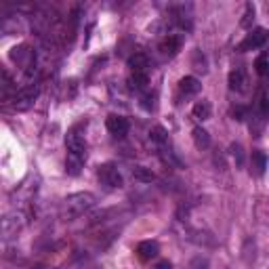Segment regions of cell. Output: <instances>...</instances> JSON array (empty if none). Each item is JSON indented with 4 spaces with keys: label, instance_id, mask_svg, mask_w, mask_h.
<instances>
[{
    "label": "cell",
    "instance_id": "2",
    "mask_svg": "<svg viewBox=\"0 0 269 269\" xmlns=\"http://www.w3.org/2000/svg\"><path fill=\"white\" fill-rule=\"evenodd\" d=\"M97 177H99V181H101L103 185H107L109 189H120V187L124 185V179H122L120 170H118L114 164H111V162L101 164V166L97 168Z\"/></svg>",
    "mask_w": 269,
    "mask_h": 269
},
{
    "label": "cell",
    "instance_id": "16",
    "mask_svg": "<svg viewBox=\"0 0 269 269\" xmlns=\"http://www.w3.org/2000/svg\"><path fill=\"white\" fill-rule=\"evenodd\" d=\"M244 84H246V74H244V70L238 67V70H234L229 74V88L232 91H242Z\"/></svg>",
    "mask_w": 269,
    "mask_h": 269
},
{
    "label": "cell",
    "instance_id": "18",
    "mask_svg": "<svg viewBox=\"0 0 269 269\" xmlns=\"http://www.w3.org/2000/svg\"><path fill=\"white\" fill-rule=\"evenodd\" d=\"M130 88H134V91H141V88H145L149 84V78H147V72H132L130 76Z\"/></svg>",
    "mask_w": 269,
    "mask_h": 269
},
{
    "label": "cell",
    "instance_id": "5",
    "mask_svg": "<svg viewBox=\"0 0 269 269\" xmlns=\"http://www.w3.org/2000/svg\"><path fill=\"white\" fill-rule=\"evenodd\" d=\"M65 145H67V153H70V156H78V158L84 160V156H86V141H84L82 134L78 132V128H72L70 132H67Z\"/></svg>",
    "mask_w": 269,
    "mask_h": 269
},
{
    "label": "cell",
    "instance_id": "19",
    "mask_svg": "<svg viewBox=\"0 0 269 269\" xmlns=\"http://www.w3.org/2000/svg\"><path fill=\"white\" fill-rule=\"evenodd\" d=\"M149 137H151V141H156V143L164 145V143L168 141V132H166L162 126H153V128L149 130Z\"/></svg>",
    "mask_w": 269,
    "mask_h": 269
},
{
    "label": "cell",
    "instance_id": "26",
    "mask_svg": "<svg viewBox=\"0 0 269 269\" xmlns=\"http://www.w3.org/2000/svg\"><path fill=\"white\" fill-rule=\"evenodd\" d=\"M153 269H172V263L170 261H160V263H156Z\"/></svg>",
    "mask_w": 269,
    "mask_h": 269
},
{
    "label": "cell",
    "instance_id": "14",
    "mask_svg": "<svg viewBox=\"0 0 269 269\" xmlns=\"http://www.w3.org/2000/svg\"><path fill=\"white\" fill-rule=\"evenodd\" d=\"M251 164H253V168H255L257 175H263L265 168H267V156H265V151L255 149L253 156H251Z\"/></svg>",
    "mask_w": 269,
    "mask_h": 269
},
{
    "label": "cell",
    "instance_id": "17",
    "mask_svg": "<svg viewBox=\"0 0 269 269\" xmlns=\"http://www.w3.org/2000/svg\"><path fill=\"white\" fill-rule=\"evenodd\" d=\"M82 164H84V160H82V158H78V156H70V153H67V160H65V170H67V175H72V177L80 175V168H82Z\"/></svg>",
    "mask_w": 269,
    "mask_h": 269
},
{
    "label": "cell",
    "instance_id": "21",
    "mask_svg": "<svg viewBox=\"0 0 269 269\" xmlns=\"http://www.w3.org/2000/svg\"><path fill=\"white\" fill-rule=\"evenodd\" d=\"M253 21H255V7L253 5H246V13H244V19L240 21V26L248 30L253 26Z\"/></svg>",
    "mask_w": 269,
    "mask_h": 269
},
{
    "label": "cell",
    "instance_id": "10",
    "mask_svg": "<svg viewBox=\"0 0 269 269\" xmlns=\"http://www.w3.org/2000/svg\"><path fill=\"white\" fill-rule=\"evenodd\" d=\"M179 88H181V93H185V95H196V93H200L202 84L196 76H185L179 80Z\"/></svg>",
    "mask_w": 269,
    "mask_h": 269
},
{
    "label": "cell",
    "instance_id": "23",
    "mask_svg": "<svg viewBox=\"0 0 269 269\" xmlns=\"http://www.w3.org/2000/svg\"><path fill=\"white\" fill-rule=\"evenodd\" d=\"M141 105H143V109L151 111V109L156 107V95H151V93L143 95V97H141Z\"/></svg>",
    "mask_w": 269,
    "mask_h": 269
},
{
    "label": "cell",
    "instance_id": "24",
    "mask_svg": "<svg viewBox=\"0 0 269 269\" xmlns=\"http://www.w3.org/2000/svg\"><path fill=\"white\" fill-rule=\"evenodd\" d=\"M232 153H234V158H236L238 166H242V164H244V153H242V145H240V143H234V145H232Z\"/></svg>",
    "mask_w": 269,
    "mask_h": 269
},
{
    "label": "cell",
    "instance_id": "25",
    "mask_svg": "<svg viewBox=\"0 0 269 269\" xmlns=\"http://www.w3.org/2000/svg\"><path fill=\"white\" fill-rule=\"evenodd\" d=\"M234 118H236V120H244V118H246V107H242V105L234 107Z\"/></svg>",
    "mask_w": 269,
    "mask_h": 269
},
{
    "label": "cell",
    "instance_id": "1",
    "mask_svg": "<svg viewBox=\"0 0 269 269\" xmlns=\"http://www.w3.org/2000/svg\"><path fill=\"white\" fill-rule=\"evenodd\" d=\"M93 206H95V196L91 191H78L63 200V215L67 219H76Z\"/></svg>",
    "mask_w": 269,
    "mask_h": 269
},
{
    "label": "cell",
    "instance_id": "3",
    "mask_svg": "<svg viewBox=\"0 0 269 269\" xmlns=\"http://www.w3.org/2000/svg\"><path fill=\"white\" fill-rule=\"evenodd\" d=\"M38 93H40V88H38L36 84H34V86H26V88H21V91L13 97V107H15L17 111H28V109L36 103Z\"/></svg>",
    "mask_w": 269,
    "mask_h": 269
},
{
    "label": "cell",
    "instance_id": "22",
    "mask_svg": "<svg viewBox=\"0 0 269 269\" xmlns=\"http://www.w3.org/2000/svg\"><path fill=\"white\" fill-rule=\"evenodd\" d=\"M255 70H257L259 76H269V59L259 57L257 63H255Z\"/></svg>",
    "mask_w": 269,
    "mask_h": 269
},
{
    "label": "cell",
    "instance_id": "8",
    "mask_svg": "<svg viewBox=\"0 0 269 269\" xmlns=\"http://www.w3.org/2000/svg\"><path fill=\"white\" fill-rule=\"evenodd\" d=\"M158 253H160V246L156 240H143L137 246V255H139L141 261H151V259L158 257Z\"/></svg>",
    "mask_w": 269,
    "mask_h": 269
},
{
    "label": "cell",
    "instance_id": "9",
    "mask_svg": "<svg viewBox=\"0 0 269 269\" xmlns=\"http://www.w3.org/2000/svg\"><path fill=\"white\" fill-rule=\"evenodd\" d=\"M181 47H183V38H181V36H166V38L160 42V51H162L164 55H170V57L181 51Z\"/></svg>",
    "mask_w": 269,
    "mask_h": 269
},
{
    "label": "cell",
    "instance_id": "4",
    "mask_svg": "<svg viewBox=\"0 0 269 269\" xmlns=\"http://www.w3.org/2000/svg\"><path fill=\"white\" fill-rule=\"evenodd\" d=\"M267 40H269V32H267L265 28H257V30H253L248 36H246V38L238 44V51L246 53V51L259 49V47H263V44H265Z\"/></svg>",
    "mask_w": 269,
    "mask_h": 269
},
{
    "label": "cell",
    "instance_id": "12",
    "mask_svg": "<svg viewBox=\"0 0 269 269\" xmlns=\"http://www.w3.org/2000/svg\"><path fill=\"white\" fill-rule=\"evenodd\" d=\"M147 65H149V59L145 53H134L128 57V67L132 72H145Z\"/></svg>",
    "mask_w": 269,
    "mask_h": 269
},
{
    "label": "cell",
    "instance_id": "6",
    "mask_svg": "<svg viewBox=\"0 0 269 269\" xmlns=\"http://www.w3.org/2000/svg\"><path fill=\"white\" fill-rule=\"evenodd\" d=\"M105 126H107V130H109L111 134H114V137H124V134L128 132V128H130L128 120H126L124 116H118V114L107 116Z\"/></svg>",
    "mask_w": 269,
    "mask_h": 269
},
{
    "label": "cell",
    "instance_id": "15",
    "mask_svg": "<svg viewBox=\"0 0 269 269\" xmlns=\"http://www.w3.org/2000/svg\"><path fill=\"white\" fill-rule=\"evenodd\" d=\"M132 177L137 179L139 183H151L153 179H156L153 170H151V168H147V166H134V168H132Z\"/></svg>",
    "mask_w": 269,
    "mask_h": 269
},
{
    "label": "cell",
    "instance_id": "11",
    "mask_svg": "<svg viewBox=\"0 0 269 269\" xmlns=\"http://www.w3.org/2000/svg\"><path fill=\"white\" fill-rule=\"evenodd\" d=\"M191 114H194V118L196 120H208L210 118V114H213V107H210V103L206 101V99H202V101H198L196 105H194V109H191Z\"/></svg>",
    "mask_w": 269,
    "mask_h": 269
},
{
    "label": "cell",
    "instance_id": "20",
    "mask_svg": "<svg viewBox=\"0 0 269 269\" xmlns=\"http://www.w3.org/2000/svg\"><path fill=\"white\" fill-rule=\"evenodd\" d=\"M194 67H196V70L198 72H202V74H206V70H208V65H206V57L204 55H202V51H196L194 53Z\"/></svg>",
    "mask_w": 269,
    "mask_h": 269
},
{
    "label": "cell",
    "instance_id": "13",
    "mask_svg": "<svg viewBox=\"0 0 269 269\" xmlns=\"http://www.w3.org/2000/svg\"><path fill=\"white\" fill-rule=\"evenodd\" d=\"M191 139H194V143H196V147L198 149H206L208 145H210V134L202 128V126H196L194 130H191Z\"/></svg>",
    "mask_w": 269,
    "mask_h": 269
},
{
    "label": "cell",
    "instance_id": "7",
    "mask_svg": "<svg viewBox=\"0 0 269 269\" xmlns=\"http://www.w3.org/2000/svg\"><path fill=\"white\" fill-rule=\"evenodd\" d=\"M21 227H24V217L17 215V213L7 215V217L3 219V236H5V238L17 236V232H19Z\"/></svg>",
    "mask_w": 269,
    "mask_h": 269
}]
</instances>
